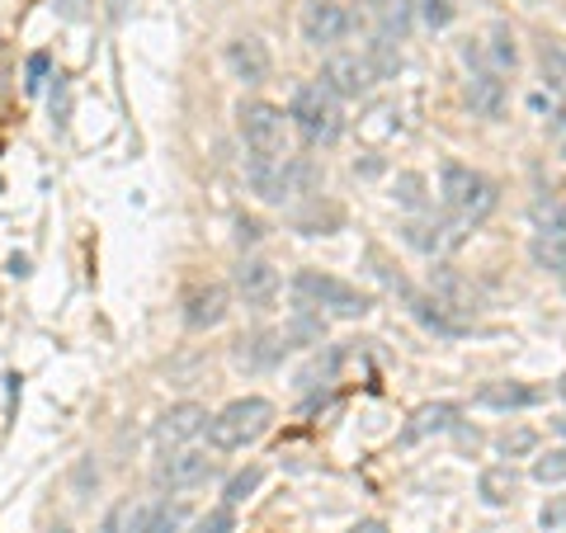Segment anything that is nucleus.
Wrapping results in <instances>:
<instances>
[{
  "mask_svg": "<svg viewBox=\"0 0 566 533\" xmlns=\"http://www.w3.org/2000/svg\"><path fill=\"white\" fill-rule=\"evenodd\" d=\"M274 425V406L264 397H237L227 401L218 416L208 420V443L218 453H232V449H245V443H255L264 430Z\"/></svg>",
  "mask_w": 566,
  "mask_h": 533,
  "instance_id": "obj_1",
  "label": "nucleus"
},
{
  "mask_svg": "<svg viewBox=\"0 0 566 533\" xmlns=\"http://www.w3.org/2000/svg\"><path fill=\"white\" fill-rule=\"evenodd\" d=\"M439 189H444V203L453 208V218H463V222H482L495 212V185L486 180L482 170H472V166H458L449 161L444 170H439Z\"/></svg>",
  "mask_w": 566,
  "mask_h": 533,
  "instance_id": "obj_2",
  "label": "nucleus"
},
{
  "mask_svg": "<svg viewBox=\"0 0 566 533\" xmlns=\"http://www.w3.org/2000/svg\"><path fill=\"white\" fill-rule=\"evenodd\" d=\"M289 118H293V128L312 142V147L340 137V100H335L326 85H297Z\"/></svg>",
  "mask_w": 566,
  "mask_h": 533,
  "instance_id": "obj_3",
  "label": "nucleus"
},
{
  "mask_svg": "<svg viewBox=\"0 0 566 533\" xmlns=\"http://www.w3.org/2000/svg\"><path fill=\"white\" fill-rule=\"evenodd\" d=\"M297 297L307 302V307H316V312H335V316H364V312H374V297L368 293H359L354 283H345V279H335V274H316V270H303L297 274Z\"/></svg>",
  "mask_w": 566,
  "mask_h": 533,
  "instance_id": "obj_4",
  "label": "nucleus"
},
{
  "mask_svg": "<svg viewBox=\"0 0 566 533\" xmlns=\"http://www.w3.org/2000/svg\"><path fill=\"white\" fill-rule=\"evenodd\" d=\"M237 123H241V137L251 147V156H289V118H283V109L251 100L237 109Z\"/></svg>",
  "mask_w": 566,
  "mask_h": 533,
  "instance_id": "obj_5",
  "label": "nucleus"
},
{
  "mask_svg": "<svg viewBox=\"0 0 566 533\" xmlns=\"http://www.w3.org/2000/svg\"><path fill=\"white\" fill-rule=\"evenodd\" d=\"M245 180H251V189L264 203H283L297 194V185L312 180V170L303 161H293V156H251L245 161Z\"/></svg>",
  "mask_w": 566,
  "mask_h": 533,
  "instance_id": "obj_6",
  "label": "nucleus"
},
{
  "mask_svg": "<svg viewBox=\"0 0 566 533\" xmlns=\"http://www.w3.org/2000/svg\"><path fill=\"white\" fill-rule=\"evenodd\" d=\"M374 81H378V66L374 58H359V52H331L322 66V85L335 100H359L374 91Z\"/></svg>",
  "mask_w": 566,
  "mask_h": 533,
  "instance_id": "obj_7",
  "label": "nucleus"
},
{
  "mask_svg": "<svg viewBox=\"0 0 566 533\" xmlns=\"http://www.w3.org/2000/svg\"><path fill=\"white\" fill-rule=\"evenodd\" d=\"M430 297L439 302V312H444L449 322H458V326H463L468 316H476V302H482L472 283L458 270H449V264H439V270L430 274Z\"/></svg>",
  "mask_w": 566,
  "mask_h": 533,
  "instance_id": "obj_8",
  "label": "nucleus"
},
{
  "mask_svg": "<svg viewBox=\"0 0 566 533\" xmlns=\"http://www.w3.org/2000/svg\"><path fill=\"white\" fill-rule=\"evenodd\" d=\"M212 477V458L199 449H175L156 463V487L166 491H189V487H203Z\"/></svg>",
  "mask_w": 566,
  "mask_h": 533,
  "instance_id": "obj_9",
  "label": "nucleus"
},
{
  "mask_svg": "<svg viewBox=\"0 0 566 533\" xmlns=\"http://www.w3.org/2000/svg\"><path fill=\"white\" fill-rule=\"evenodd\" d=\"M349 29H354L349 10L335 6V0H316V6L303 10V39H307L312 48H335V43H345Z\"/></svg>",
  "mask_w": 566,
  "mask_h": 533,
  "instance_id": "obj_10",
  "label": "nucleus"
},
{
  "mask_svg": "<svg viewBox=\"0 0 566 533\" xmlns=\"http://www.w3.org/2000/svg\"><path fill=\"white\" fill-rule=\"evenodd\" d=\"M463 218H420V222H406L401 232H406V245H416V251L424 255H444L453 251V245H463Z\"/></svg>",
  "mask_w": 566,
  "mask_h": 533,
  "instance_id": "obj_11",
  "label": "nucleus"
},
{
  "mask_svg": "<svg viewBox=\"0 0 566 533\" xmlns=\"http://www.w3.org/2000/svg\"><path fill=\"white\" fill-rule=\"evenodd\" d=\"M227 316V289L222 283H193L185 293V326L189 331H208Z\"/></svg>",
  "mask_w": 566,
  "mask_h": 533,
  "instance_id": "obj_12",
  "label": "nucleus"
},
{
  "mask_svg": "<svg viewBox=\"0 0 566 533\" xmlns=\"http://www.w3.org/2000/svg\"><path fill=\"white\" fill-rule=\"evenodd\" d=\"M227 66H232V76L245 81V85H260L270 81V48H264L260 39H232L227 43Z\"/></svg>",
  "mask_w": 566,
  "mask_h": 533,
  "instance_id": "obj_13",
  "label": "nucleus"
},
{
  "mask_svg": "<svg viewBox=\"0 0 566 533\" xmlns=\"http://www.w3.org/2000/svg\"><path fill=\"white\" fill-rule=\"evenodd\" d=\"M208 420L212 416L203 411L199 401H180V406H170V411L156 420V439H161V443H189L193 435L208 430Z\"/></svg>",
  "mask_w": 566,
  "mask_h": 533,
  "instance_id": "obj_14",
  "label": "nucleus"
},
{
  "mask_svg": "<svg viewBox=\"0 0 566 533\" xmlns=\"http://www.w3.org/2000/svg\"><path fill=\"white\" fill-rule=\"evenodd\" d=\"M547 387L534 383H486L476 393V406H491V411H524V406H543Z\"/></svg>",
  "mask_w": 566,
  "mask_h": 533,
  "instance_id": "obj_15",
  "label": "nucleus"
},
{
  "mask_svg": "<svg viewBox=\"0 0 566 533\" xmlns=\"http://www.w3.org/2000/svg\"><path fill=\"white\" fill-rule=\"evenodd\" d=\"M237 293L251 302V307H264L279 293V270L270 260H241L237 264Z\"/></svg>",
  "mask_w": 566,
  "mask_h": 533,
  "instance_id": "obj_16",
  "label": "nucleus"
},
{
  "mask_svg": "<svg viewBox=\"0 0 566 533\" xmlns=\"http://www.w3.org/2000/svg\"><path fill=\"white\" fill-rule=\"evenodd\" d=\"M468 100H472V109L482 118H501L505 114V81L495 76L491 66L472 71V76H468Z\"/></svg>",
  "mask_w": 566,
  "mask_h": 533,
  "instance_id": "obj_17",
  "label": "nucleus"
},
{
  "mask_svg": "<svg viewBox=\"0 0 566 533\" xmlns=\"http://www.w3.org/2000/svg\"><path fill=\"white\" fill-rule=\"evenodd\" d=\"M458 406L453 401H434V406H420V411L411 416V425L401 430V443H420L424 435H439V430H453L458 425Z\"/></svg>",
  "mask_w": 566,
  "mask_h": 533,
  "instance_id": "obj_18",
  "label": "nucleus"
},
{
  "mask_svg": "<svg viewBox=\"0 0 566 533\" xmlns=\"http://www.w3.org/2000/svg\"><path fill=\"white\" fill-rule=\"evenodd\" d=\"M368 10L378 14V24H382V39L392 43L406 33V24H411V10H416V0H364Z\"/></svg>",
  "mask_w": 566,
  "mask_h": 533,
  "instance_id": "obj_19",
  "label": "nucleus"
},
{
  "mask_svg": "<svg viewBox=\"0 0 566 533\" xmlns=\"http://www.w3.org/2000/svg\"><path fill=\"white\" fill-rule=\"evenodd\" d=\"M476 487H482V501L486 505H510V501H515V491H520V472L510 468V463L505 468H486Z\"/></svg>",
  "mask_w": 566,
  "mask_h": 533,
  "instance_id": "obj_20",
  "label": "nucleus"
},
{
  "mask_svg": "<svg viewBox=\"0 0 566 533\" xmlns=\"http://www.w3.org/2000/svg\"><path fill=\"white\" fill-rule=\"evenodd\" d=\"M180 520H185V510L170 505V501H161V505H147V510L137 514L133 533H175V529H180Z\"/></svg>",
  "mask_w": 566,
  "mask_h": 533,
  "instance_id": "obj_21",
  "label": "nucleus"
},
{
  "mask_svg": "<svg viewBox=\"0 0 566 533\" xmlns=\"http://www.w3.org/2000/svg\"><path fill=\"white\" fill-rule=\"evenodd\" d=\"M528 260L547 274H566V237H534L528 241Z\"/></svg>",
  "mask_w": 566,
  "mask_h": 533,
  "instance_id": "obj_22",
  "label": "nucleus"
},
{
  "mask_svg": "<svg viewBox=\"0 0 566 533\" xmlns=\"http://www.w3.org/2000/svg\"><path fill=\"white\" fill-rule=\"evenodd\" d=\"M283 349H289V345H283V335H255L251 345L241 341V349H237V364H245V368H264V364H274Z\"/></svg>",
  "mask_w": 566,
  "mask_h": 533,
  "instance_id": "obj_23",
  "label": "nucleus"
},
{
  "mask_svg": "<svg viewBox=\"0 0 566 533\" xmlns=\"http://www.w3.org/2000/svg\"><path fill=\"white\" fill-rule=\"evenodd\" d=\"M538 71H543V85H547V91L566 100V48L543 43V52H538Z\"/></svg>",
  "mask_w": 566,
  "mask_h": 533,
  "instance_id": "obj_24",
  "label": "nucleus"
},
{
  "mask_svg": "<svg viewBox=\"0 0 566 533\" xmlns=\"http://www.w3.org/2000/svg\"><path fill=\"white\" fill-rule=\"evenodd\" d=\"M534 227L538 237H566V203H534Z\"/></svg>",
  "mask_w": 566,
  "mask_h": 533,
  "instance_id": "obj_25",
  "label": "nucleus"
},
{
  "mask_svg": "<svg viewBox=\"0 0 566 533\" xmlns=\"http://www.w3.org/2000/svg\"><path fill=\"white\" fill-rule=\"evenodd\" d=\"M534 482H543V487L566 482V449H547L543 458H534Z\"/></svg>",
  "mask_w": 566,
  "mask_h": 533,
  "instance_id": "obj_26",
  "label": "nucleus"
},
{
  "mask_svg": "<svg viewBox=\"0 0 566 533\" xmlns=\"http://www.w3.org/2000/svg\"><path fill=\"white\" fill-rule=\"evenodd\" d=\"M515 62H520L515 39H510L505 29H495L491 33V71H495V76H505V71H515Z\"/></svg>",
  "mask_w": 566,
  "mask_h": 533,
  "instance_id": "obj_27",
  "label": "nucleus"
},
{
  "mask_svg": "<svg viewBox=\"0 0 566 533\" xmlns=\"http://www.w3.org/2000/svg\"><path fill=\"white\" fill-rule=\"evenodd\" d=\"M264 482V468H241L232 482H227V505H241V501H251V495L260 491Z\"/></svg>",
  "mask_w": 566,
  "mask_h": 533,
  "instance_id": "obj_28",
  "label": "nucleus"
},
{
  "mask_svg": "<svg viewBox=\"0 0 566 533\" xmlns=\"http://www.w3.org/2000/svg\"><path fill=\"white\" fill-rule=\"evenodd\" d=\"M534 449H538V435L534 430H505L501 435V453L505 458H528Z\"/></svg>",
  "mask_w": 566,
  "mask_h": 533,
  "instance_id": "obj_29",
  "label": "nucleus"
},
{
  "mask_svg": "<svg viewBox=\"0 0 566 533\" xmlns=\"http://www.w3.org/2000/svg\"><path fill=\"white\" fill-rule=\"evenodd\" d=\"M237 529V514L232 505H218V510H208L199 524H193V533H232Z\"/></svg>",
  "mask_w": 566,
  "mask_h": 533,
  "instance_id": "obj_30",
  "label": "nucleus"
},
{
  "mask_svg": "<svg viewBox=\"0 0 566 533\" xmlns=\"http://www.w3.org/2000/svg\"><path fill=\"white\" fill-rule=\"evenodd\" d=\"M420 14H424V24H434V29H444L453 20V0H416Z\"/></svg>",
  "mask_w": 566,
  "mask_h": 533,
  "instance_id": "obj_31",
  "label": "nucleus"
},
{
  "mask_svg": "<svg viewBox=\"0 0 566 533\" xmlns=\"http://www.w3.org/2000/svg\"><path fill=\"white\" fill-rule=\"evenodd\" d=\"M397 189H401L397 199H401L406 208H420V203H424V194H420V189H424V180H420V175H401Z\"/></svg>",
  "mask_w": 566,
  "mask_h": 533,
  "instance_id": "obj_32",
  "label": "nucleus"
},
{
  "mask_svg": "<svg viewBox=\"0 0 566 533\" xmlns=\"http://www.w3.org/2000/svg\"><path fill=\"white\" fill-rule=\"evenodd\" d=\"M538 524H543V529H562V524H566V495H562V501H547V505H543Z\"/></svg>",
  "mask_w": 566,
  "mask_h": 533,
  "instance_id": "obj_33",
  "label": "nucleus"
},
{
  "mask_svg": "<svg viewBox=\"0 0 566 533\" xmlns=\"http://www.w3.org/2000/svg\"><path fill=\"white\" fill-rule=\"evenodd\" d=\"M48 66H52V58H48V52H33V58H29V91H39V85H43Z\"/></svg>",
  "mask_w": 566,
  "mask_h": 533,
  "instance_id": "obj_34",
  "label": "nucleus"
},
{
  "mask_svg": "<svg viewBox=\"0 0 566 533\" xmlns=\"http://www.w3.org/2000/svg\"><path fill=\"white\" fill-rule=\"evenodd\" d=\"M349 533H392V529H387V524H378V520H364V524H354Z\"/></svg>",
  "mask_w": 566,
  "mask_h": 533,
  "instance_id": "obj_35",
  "label": "nucleus"
},
{
  "mask_svg": "<svg viewBox=\"0 0 566 533\" xmlns=\"http://www.w3.org/2000/svg\"><path fill=\"white\" fill-rule=\"evenodd\" d=\"M557 142H562V156H566V109L557 114Z\"/></svg>",
  "mask_w": 566,
  "mask_h": 533,
  "instance_id": "obj_36",
  "label": "nucleus"
},
{
  "mask_svg": "<svg viewBox=\"0 0 566 533\" xmlns=\"http://www.w3.org/2000/svg\"><path fill=\"white\" fill-rule=\"evenodd\" d=\"M62 14H81V0H57Z\"/></svg>",
  "mask_w": 566,
  "mask_h": 533,
  "instance_id": "obj_37",
  "label": "nucleus"
},
{
  "mask_svg": "<svg viewBox=\"0 0 566 533\" xmlns=\"http://www.w3.org/2000/svg\"><path fill=\"white\" fill-rule=\"evenodd\" d=\"M557 393H562V401H566V373H562V383H557Z\"/></svg>",
  "mask_w": 566,
  "mask_h": 533,
  "instance_id": "obj_38",
  "label": "nucleus"
},
{
  "mask_svg": "<svg viewBox=\"0 0 566 533\" xmlns=\"http://www.w3.org/2000/svg\"><path fill=\"white\" fill-rule=\"evenodd\" d=\"M557 430H562V435H566V420H557Z\"/></svg>",
  "mask_w": 566,
  "mask_h": 533,
  "instance_id": "obj_39",
  "label": "nucleus"
},
{
  "mask_svg": "<svg viewBox=\"0 0 566 533\" xmlns=\"http://www.w3.org/2000/svg\"><path fill=\"white\" fill-rule=\"evenodd\" d=\"M48 533H71V529H48Z\"/></svg>",
  "mask_w": 566,
  "mask_h": 533,
  "instance_id": "obj_40",
  "label": "nucleus"
}]
</instances>
